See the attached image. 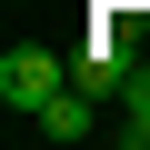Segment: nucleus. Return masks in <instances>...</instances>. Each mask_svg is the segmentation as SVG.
<instances>
[{"mask_svg": "<svg viewBox=\"0 0 150 150\" xmlns=\"http://www.w3.org/2000/svg\"><path fill=\"white\" fill-rule=\"evenodd\" d=\"M60 90H70V60H60V50L20 40L10 60H0V110H10V120H40V110H50Z\"/></svg>", "mask_w": 150, "mask_h": 150, "instance_id": "f257e3e1", "label": "nucleus"}, {"mask_svg": "<svg viewBox=\"0 0 150 150\" xmlns=\"http://www.w3.org/2000/svg\"><path fill=\"white\" fill-rule=\"evenodd\" d=\"M130 70H140V60H130V50L110 40V30H100V40H80V50H70V80H80L90 100H120V90H130Z\"/></svg>", "mask_w": 150, "mask_h": 150, "instance_id": "f03ea898", "label": "nucleus"}, {"mask_svg": "<svg viewBox=\"0 0 150 150\" xmlns=\"http://www.w3.org/2000/svg\"><path fill=\"white\" fill-rule=\"evenodd\" d=\"M100 110H110V100H90L80 80H70V90H60V100L30 120V130H40V140H90V130H100Z\"/></svg>", "mask_w": 150, "mask_h": 150, "instance_id": "7ed1b4c3", "label": "nucleus"}, {"mask_svg": "<svg viewBox=\"0 0 150 150\" xmlns=\"http://www.w3.org/2000/svg\"><path fill=\"white\" fill-rule=\"evenodd\" d=\"M110 110H120V140H130V150H150V60L130 70V90H120Z\"/></svg>", "mask_w": 150, "mask_h": 150, "instance_id": "20e7f679", "label": "nucleus"}]
</instances>
